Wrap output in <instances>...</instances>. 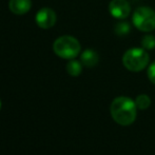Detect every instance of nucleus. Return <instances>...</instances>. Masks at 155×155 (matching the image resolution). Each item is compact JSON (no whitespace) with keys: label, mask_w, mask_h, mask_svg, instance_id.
Instances as JSON below:
<instances>
[{"label":"nucleus","mask_w":155,"mask_h":155,"mask_svg":"<svg viewBox=\"0 0 155 155\" xmlns=\"http://www.w3.org/2000/svg\"><path fill=\"white\" fill-rule=\"evenodd\" d=\"M137 107L135 101L126 96L116 97L111 104V115L118 124L129 126L136 119Z\"/></svg>","instance_id":"1"},{"label":"nucleus","mask_w":155,"mask_h":155,"mask_svg":"<svg viewBox=\"0 0 155 155\" xmlns=\"http://www.w3.org/2000/svg\"><path fill=\"white\" fill-rule=\"evenodd\" d=\"M149 54L141 48H132L126 51L123 56V63L127 70L131 72H140L148 65Z\"/></svg>","instance_id":"2"},{"label":"nucleus","mask_w":155,"mask_h":155,"mask_svg":"<svg viewBox=\"0 0 155 155\" xmlns=\"http://www.w3.org/2000/svg\"><path fill=\"white\" fill-rule=\"evenodd\" d=\"M54 53L63 59H74L80 53V43L72 36H61L53 45Z\"/></svg>","instance_id":"3"},{"label":"nucleus","mask_w":155,"mask_h":155,"mask_svg":"<svg viewBox=\"0 0 155 155\" xmlns=\"http://www.w3.org/2000/svg\"><path fill=\"white\" fill-rule=\"evenodd\" d=\"M132 22L137 30L149 33L155 30V11L149 6H140L134 11Z\"/></svg>","instance_id":"4"},{"label":"nucleus","mask_w":155,"mask_h":155,"mask_svg":"<svg viewBox=\"0 0 155 155\" xmlns=\"http://www.w3.org/2000/svg\"><path fill=\"white\" fill-rule=\"evenodd\" d=\"M109 12L116 19H126L130 15L131 5L127 0H112L109 3Z\"/></svg>","instance_id":"5"},{"label":"nucleus","mask_w":155,"mask_h":155,"mask_svg":"<svg viewBox=\"0 0 155 155\" xmlns=\"http://www.w3.org/2000/svg\"><path fill=\"white\" fill-rule=\"evenodd\" d=\"M56 22V14L52 8H43L36 14V23L41 29H50Z\"/></svg>","instance_id":"6"},{"label":"nucleus","mask_w":155,"mask_h":155,"mask_svg":"<svg viewBox=\"0 0 155 155\" xmlns=\"http://www.w3.org/2000/svg\"><path fill=\"white\" fill-rule=\"evenodd\" d=\"M10 10L16 15H23L30 11L32 6L31 0H10Z\"/></svg>","instance_id":"7"},{"label":"nucleus","mask_w":155,"mask_h":155,"mask_svg":"<svg viewBox=\"0 0 155 155\" xmlns=\"http://www.w3.org/2000/svg\"><path fill=\"white\" fill-rule=\"evenodd\" d=\"M80 61L86 67L93 68L99 61V56H98L97 52L94 51V50H84L80 55Z\"/></svg>","instance_id":"8"},{"label":"nucleus","mask_w":155,"mask_h":155,"mask_svg":"<svg viewBox=\"0 0 155 155\" xmlns=\"http://www.w3.org/2000/svg\"><path fill=\"white\" fill-rule=\"evenodd\" d=\"M82 71V63L81 61H78L75 58L74 59H71L67 64V72L73 77H76V76H79L81 74Z\"/></svg>","instance_id":"9"},{"label":"nucleus","mask_w":155,"mask_h":155,"mask_svg":"<svg viewBox=\"0 0 155 155\" xmlns=\"http://www.w3.org/2000/svg\"><path fill=\"white\" fill-rule=\"evenodd\" d=\"M135 104H136L137 109H140V110H146L150 107L151 104V99L148 95L146 94H140L136 97L135 100Z\"/></svg>","instance_id":"10"},{"label":"nucleus","mask_w":155,"mask_h":155,"mask_svg":"<svg viewBox=\"0 0 155 155\" xmlns=\"http://www.w3.org/2000/svg\"><path fill=\"white\" fill-rule=\"evenodd\" d=\"M141 45L145 50H152L155 48V37L153 35H146L141 39Z\"/></svg>","instance_id":"11"},{"label":"nucleus","mask_w":155,"mask_h":155,"mask_svg":"<svg viewBox=\"0 0 155 155\" xmlns=\"http://www.w3.org/2000/svg\"><path fill=\"white\" fill-rule=\"evenodd\" d=\"M130 32V25L127 22H120L115 27V33L118 36H124Z\"/></svg>","instance_id":"12"},{"label":"nucleus","mask_w":155,"mask_h":155,"mask_svg":"<svg viewBox=\"0 0 155 155\" xmlns=\"http://www.w3.org/2000/svg\"><path fill=\"white\" fill-rule=\"evenodd\" d=\"M147 74H148V78L150 79V81L155 84V61L152 62L151 64L149 65Z\"/></svg>","instance_id":"13"},{"label":"nucleus","mask_w":155,"mask_h":155,"mask_svg":"<svg viewBox=\"0 0 155 155\" xmlns=\"http://www.w3.org/2000/svg\"><path fill=\"white\" fill-rule=\"evenodd\" d=\"M0 110H1V100H0Z\"/></svg>","instance_id":"14"}]
</instances>
